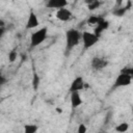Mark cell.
<instances>
[{
    "label": "cell",
    "instance_id": "1",
    "mask_svg": "<svg viewBox=\"0 0 133 133\" xmlns=\"http://www.w3.org/2000/svg\"><path fill=\"white\" fill-rule=\"evenodd\" d=\"M81 35L82 33L75 28L69 29L65 32V50L66 52L72 51V49L76 46L79 45L80 41H81Z\"/></svg>",
    "mask_w": 133,
    "mask_h": 133
},
{
    "label": "cell",
    "instance_id": "2",
    "mask_svg": "<svg viewBox=\"0 0 133 133\" xmlns=\"http://www.w3.org/2000/svg\"><path fill=\"white\" fill-rule=\"evenodd\" d=\"M47 36H48V28L47 27H42L38 30L31 33V35H30V49L39 46L43 42L46 41Z\"/></svg>",
    "mask_w": 133,
    "mask_h": 133
},
{
    "label": "cell",
    "instance_id": "3",
    "mask_svg": "<svg viewBox=\"0 0 133 133\" xmlns=\"http://www.w3.org/2000/svg\"><path fill=\"white\" fill-rule=\"evenodd\" d=\"M81 39L83 42V48L87 50L97 44V42L99 41V37L89 31H84L81 35Z\"/></svg>",
    "mask_w": 133,
    "mask_h": 133
},
{
    "label": "cell",
    "instance_id": "4",
    "mask_svg": "<svg viewBox=\"0 0 133 133\" xmlns=\"http://www.w3.org/2000/svg\"><path fill=\"white\" fill-rule=\"evenodd\" d=\"M132 82V77L125 75L123 73H119V75L116 77V79L114 80V83L112 85V89L118 88V87H124V86H128L130 85Z\"/></svg>",
    "mask_w": 133,
    "mask_h": 133
},
{
    "label": "cell",
    "instance_id": "5",
    "mask_svg": "<svg viewBox=\"0 0 133 133\" xmlns=\"http://www.w3.org/2000/svg\"><path fill=\"white\" fill-rule=\"evenodd\" d=\"M108 64V60L104 57H100V56H95L92 57L91 61H90V65L91 69L94 71H102L103 69H105Z\"/></svg>",
    "mask_w": 133,
    "mask_h": 133
},
{
    "label": "cell",
    "instance_id": "6",
    "mask_svg": "<svg viewBox=\"0 0 133 133\" xmlns=\"http://www.w3.org/2000/svg\"><path fill=\"white\" fill-rule=\"evenodd\" d=\"M72 16H73V15H72V11H71L69 8H66V7L57 9V11H56V14H55V17H56L59 21H61V22H66V21L71 20V19H72Z\"/></svg>",
    "mask_w": 133,
    "mask_h": 133
},
{
    "label": "cell",
    "instance_id": "7",
    "mask_svg": "<svg viewBox=\"0 0 133 133\" xmlns=\"http://www.w3.org/2000/svg\"><path fill=\"white\" fill-rule=\"evenodd\" d=\"M83 88H84V80L81 76H78L72 81L69 90H70V92H73V91H80Z\"/></svg>",
    "mask_w": 133,
    "mask_h": 133
},
{
    "label": "cell",
    "instance_id": "8",
    "mask_svg": "<svg viewBox=\"0 0 133 133\" xmlns=\"http://www.w3.org/2000/svg\"><path fill=\"white\" fill-rule=\"evenodd\" d=\"M69 4V2L66 0H48L46 2V7L48 8H64L66 7Z\"/></svg>",
    "mask_w": 133,
    "mask_h": 133
},
{
    "label": "cell",
    "instance_id": "9",
    "mask_svg": "<svg viewBox=\"0 0 133 133\" xmlns=\"http://www.w3.org/2000/svg\"><path fill=\"white\" fill-rule=\"evenodd\" d=\"M38 24H39V22H38L37 16L31 10L29 12V16H28V19H27V22H26V29L36 28L38 26Z\"/></svg>",
    "mask_w": 133,
    "mask_h": 133
},
{
    "label": "cell",
    "instance_id": "10",
    "mask_svg": "<svg viewBox=\"0 0 133 133\" xmlns=\"http://www.w3.org/2000/svg\"><path fill=\"white\" fill-rule=\"evenodd\" d=\"M70 101H71V107L72 108H76L78 106H80L82 104V99L80 97L79 91H73L71 92V97H70Z\"/></svg>",
    "mask_w": 133,
    "mask_h": 133
},
{
    "label": "cell",
    "instance_id": "11",
    "mask_svg": "<svg viewBox=\"0 0 133 133\" xmlns=\"http://www.w3.org/2000/svg\"><path fill=\"white\" fill-rule=\"evenodd\" d=\"M108 27H109V22H108V21H106V20H103L102 22H100V23L95 27V29H94V32H92V33H94L96 36H98V37L100 38L101 33H102L104 30L108 29Z\"/></svg>",
    "mask_w": 133,
    "mask_h": 133
},
{
    "label": "cell",
    "instance_id": "12",
    "mask_svg": "<svg viewBox=\"0 0 133 133\" xmlns=\"http://www.w3.org/2000/svg\"><path fill=\"white\" fill-rule=\"evenodd\" d=\"M103 20H105L103 17H101V16H90V17H88V19L86 20V24L88 25V26H97L100 22H102Z\"/></svg>",
    "mask_w": 133,
    "mask_h": 133
},
{
    "label": "cell",
    "instance_id": "13",
    "mask_svg": "<svg viewBox=\"0 0 133 133\" xmlns=\"http://www.w3.org/2000/svg\"><path fill=\"white\" fill-rule=\"evenodd\" d=\"M38 130V126L34 124H26L24 125V133H36Z\"/></svg>",
    "mask_w": 133,
    "mask_h": 133
},
{
    "label": "cell",
    "instance_id": "14",
    "mask_svg": "<svg viewBox=\"0 0 133 133\" xmlns=\"http://www.w3.org/2000/svg\"><path fill=\"white\" fill-rule=\"evenodd\" d=\"M129 129V124L128 123H121L115 127V131L118 133H125Z\"/></svg>",
    "mask_w": 133,
    "mask_h": 133
},
{
    "label": "cell",
    "instance_id": "15",
    "mask_svg": "<svg viewBox=\"0 0 133 133\" xmlns=\"http://www.w3.org/2000/svg\"><path fill=\"white\" fill-rule=\"evenodd\" d=\"M128 10L125 8V6H122V7H116L112 10V15L113 16H116V17H123Z\"/></svg>",
    "mask_w": 133,
    "mask_h": 133
},
{
    "label": "cell",
    "instance_id": "16",
    "mask_svg": "<svg viewBox=\"0 0 133 133\" xmlns=\"http://www.w3.org/2000/svg\"><path fill=\"white\" fill-rule=\"evenodd\" d=\"M101 5H102V2L101 1H99V0H92L89 4H87V8L89 10H95V9L99 8Z\"/></svg>",
    "mask_w": 133,
    "mask_h": 133
},
{
    "label": "cell",
    "instance_id": "17",
    "mask_svg": "<svg viewBox=\"0 0 133 133\" xmlns=\"http://www.w3.org/2000/svg\"><path fill=\"white\" fill-rule=\"evenodd\" d=\"M17 57H18V51L15 48V49L10 50L9 53H8V61L9 62H15L17 60Z\"/></svg>",
    "mask_w": 133,
    "mask_h": 133
},
{
    "label": "cell",
    "instance_id": "18",
    "mask_svg": "<svg viewBox=\"0 0 133 133\" xmlns=\"http://www.w3.org/2000/svg\"><path fill=\"white\" fill-rule=\"evenodd\" d=\"M121 73H123L125 75H128L130 77H133V68L132 66H125L121 70Z\"/></svg>",
    "mask_w": 133,
    "mask_h": 133
},
{
    "label": "cell",
    "instance_id": "19",
    "mask_svg": "<svg viewBox=\"0 0 133 133\" xmlns=\"http://www.w3.org/2000/svg\"><path fill=\"white\" fill-rule=\"evenodd\" d=\"M38 84H39V77L36 73L33 74V79H32V86H33V89H37L38 87Z\"/></svg>",
    "mask_w": 133,
    "mask_h": 133
},
{
    "label": "cell",
    "instance_id": "20",
    "mask_svg": "<svg viewBox=\"0 0 133 133\" xmlns=\"http://www.w3.org/2000/svg\"><path fill=\"white\" fill-rule=\"evenodd\" d=\"M87 131V128L84 124H79L78 126V130H77V133H86Z\"/></svg>",
    "mask_w": 133,
    "mask_h": 133
},
{
    "label": "cell",
    "instance_id": "21",
    "mask_svg": "<svg viewBox=\"0 0 133 133\" xmlns=\"http://www.w3.org/2000/svg\"><path fill=\"white\" fill-rule=\"evenodd\" d=\"M7 82V79H6V77L0 72V87L2 86V85H4L5 83Z\"/></svg>",
    "mask_w": 133,
    "mask_h": 133
},
{
    "label": "cell",
    "instance_id": "22",
    "mask_svg": "<svg viewBox=\"0 0 133 133\" xmlns=\"http://www.w3.org/2000/svg\"><path fill=\"white\" fill-rule=\"evenodd\" d=\"M5 31H6V28H5V27H4V28H0V39H1V38H2V36L4 35Z\"/></svg>",
    "mask_w": 133,
    "mask_h": 133
},
{
    "label": "cell",
    "instance_id": "23",
    "mask_svg": "<svg viewBox=\"0 0 133 133\" xmlns=\"http://www.w3.org/2000/svg\"><path fill=\"white\" fill-rule=\"evenodd\" d=\"M4 27H5V22L2 19H0V28H4Z\"/></svg>",
    "mask_w": 133,
    "mask_h": 133
},
{
    "label": "cell",
    "instance_id": "24",
    "mask_svg": "<svg viewBox=\"0 0 133 133\" xmlns=\"http://www.w3.org/2000/svg\"><path fill=\"white\" fill-rule=\"evenodd\" d=\"M101 133H106V132H101Z\"/></svg>",
    "mask_w": 133,
    "mask_h": 133
}]
</instances>
